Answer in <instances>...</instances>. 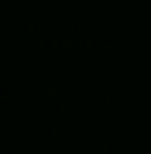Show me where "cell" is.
Segmentation results:
<instances>
[]
</instances>
